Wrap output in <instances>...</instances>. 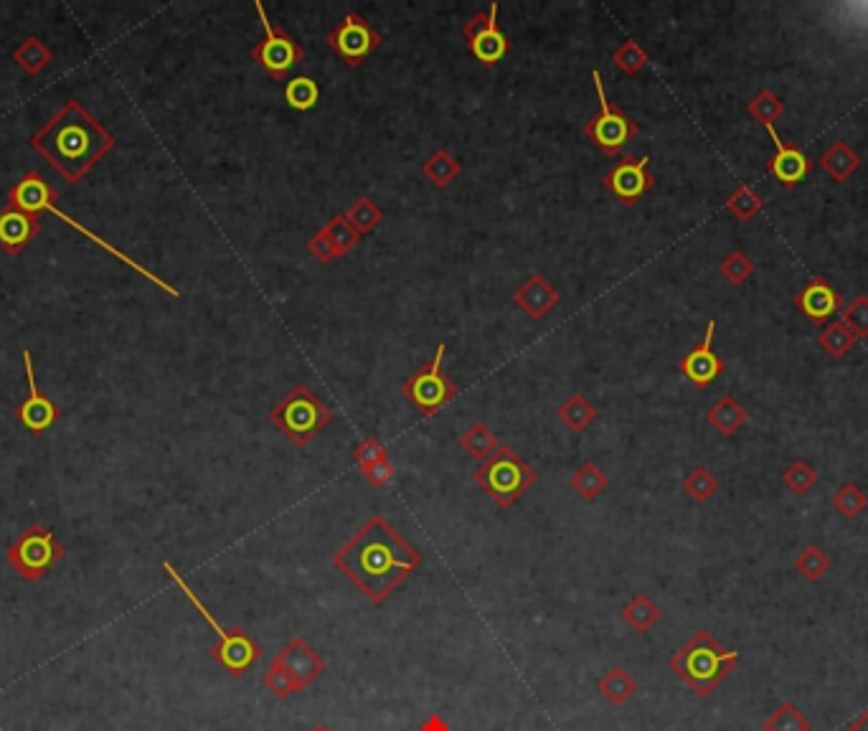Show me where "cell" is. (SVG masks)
Segmentation results:
<instances>
[{
    "label": "cell",
    "mask_w": 868,
    "mask_h": 731,
    "mask_svg": "<svg viewBox=\"0 0 868 731\" xmlns=\"http://www.w3.org/2000/svg\"><path fill=\"white\" fill-rule=\"evenodd\" d=\"M422 561V551L414 549L384 516H371L333 554L338 572L374 605H384L389 594L422 567Z\"/></svg>",
    "instance_id": "1"
},
{
    "label": "cell",
    "mask_w": 868,
    "mask_h": 731,
    "mask_svg": "<svg viewBox=\"0 0 868 731\" xmlns=\"http://www.w3.org/2000/svg\"><path fill=\"white\" fill-rule=\"evenodd\" d=\"M64 559V546L49 528L31 523L8 549V567L28 582H39Z\"/></svg>",
    "instance_id": "9"
},
{
    "label": "cell",
    "mask_w": 868,
    "mask_h": 731,
    "mask_svg": "<svg viewBox=\"0 0 868 731\" xmlns=\"http://www.w3.org/2000/svg\"><path fill=\"white\" fill-rule=\"evenodd\" d=\"M23 366H26L28 396L18 404L16 419L28 429V432H31V435H44L46 429L54 427V422L59 419V407H56L49 396L39 389L36 369H33V361H31V351H23Z\"/></svg>",
    "instance_id": "15"
},
{
    "label": "cell",
    "mask_w": 868,
    "mask_h": 731,
    "mask_svg": "<svg viewBox=\"0 0 868 731\" xmlns=\"http://www.w3.org/2000/svg\"><path fill=\"white\" fill-rule=\"evenodd\" d=\"M660 615H663V612H660V607L650 600L648 594H635L620 610L622 622H627L635 633H648L650 627L658 625Z\"/></svg>",
    "instance_id": "27"
},
{
    "label": "cell",
    "mask_w": 868,
    "mask_h": 731,
    "mask_svg": "<svg viewBox=\"0 0 868 731\" xmlns=\"http://www.w3.org/2000/svg\"><path fill=\"white\" fill-rule=\"evenodd\" d=\"M561 295L551 287L541 272H533L516 292H513V303L523 310L531 320H544L551 310L559 305Z\"/></svg>",
    "instance_id": "21"
},
{
    "label": "cell",
    "mask_w": 868,
    "mask_h": 731,
    "mask_svg": "<svg viewBox=\"0 0 868 731\" xmlns=\"http://www.w3.org/2000/svg\"><path fill=\"white\" fill-rule=\"evenodd\" d=\"M41 234V219L28 211L6 206L0 209V249L8 254H21L33 239Z\"/></svg>",
    "instance_id": "20"
},
{
    "label": "cell",
    "mask_w": 868,
    "mask_h": 731,
    "mask_svg": "<svg viewBox=\"0 0 868 731\" xmlns=\"http://www.w3.org/2000/svg\"><path fill=\"white\" fill-rule=\"evenodd\" d=\"M719 275L724 277L726 282H731V285H744V282L754 275V262L742 249H734L729 257L721 259Z\"/></svg>",
    "instance_id": "43"
},
{
    "label": "cell",
    "mask_w": 868,
    "mask_h": 731,
    "mask_svg": "<svg viewBox=\"0 0 868 731\" xmlns=\"http://www.w3.org/2000/svg\"><path fill=\"white\" fill-rule=\"evenodd\" d=\"M683 490H686L691 501L706 503L711 501L716 490H719V478H716L709 468H693L691 473L683 478Z\"/></svg>",
    "instance_id": "41"
},
{
    "label": "cell",
    "mask_w": 868,
    "mask_h": 731,
    "mask_svg": "<svg viewBox=\"0 0 868 731\" xmlns=\"http://www.w3.org/2000/svg\"><path fill=\"white\" fill-rule=\"evenodd\" d=\"M714 336L716 320H709L704 341L681 358V374L686 376L691 384H696L698 389H706L711 381H716L724 374V358L714 351Z\"/></svg>",
    "instance_id": "17"
},
{
    "label": "cell",
    "mask_w": 868,
    "mask_h": 731,
    "mask_svg": "<svg viewBox=\"0 0 868 731\" xmlns=\"http://www.w3.org/2000/svg\"><path fill=\"white\" fill-rule=\"evenodd\" d=\"M795 308L815 325H825L833 315L843 310V297L825 277H813L803 290L795 295Z\"/></svg>",
    "instance_id": "18"
},
{
    "label": "cell",
    "mask_w": 868,
    "mask_h": 731,
    "mask_svg": "<svg viewBox=\"0 0 868 731\" xmlns=\"http://www.w3.org/2000/svg\"><path fill=\"white\" fill-rule=\"evenodd\" d=\"M8 206H13V209L28 211V214L39 216V219H41V214H44V211H49V214L59 216V219L64 221V224H69V226H72V229L82 231L84 237L92 239L94 244H99V247L105 249V252H110L112 257L120 259L122 264H127L130 270H135V272H138V275H143L145 280H150V282H153V285H158L160 290H165L171 297H178L176 287L168 285V282H165L163 277H158V275H153V272H150V270H145L143 264H138L132 257H127V254L122 252V249H117V247H112V244H107L105 239L97 237V234H94L92 229H87V226L79 224L77 219H72V216H69V214H64V211H61L59 206H56V191H54V188H51V183L46 181L44 176H41V173L28 171L26 176H23L21 181H18L16 186L11 188V193H8Z\"/></svg>",
    "instance_id": "4"
},
{
    "label": "cell",
    "mask_w": 868,
    "mask_h": 731,
    "mask_svg": "<svg viewBox=\"0 0 868 731\" xmlns=\"http://www.w3.org/2000/svg\"><path fill=\"white\" fill-rule=\"evenodd\" d=\"M31 148L64 181L79 183L115 148V138L79 102H66L39 132H33Z\"/></svg>",
    "instance_id": "2"
},
{
    "label": "cell",
    "mask_w": 868,
    "mask_h": 731,
    "mask_svg": "<svg viewBox=\"0 0 868 731\" xmlns=\"http://www.w3.org/2000/svg\"><path fill=\"white\" fill-rule=\"evenodd\" d=\"M830 567H833L830 556L815 544L805 546V549L795 556L797 574H800L803 579H808V582H820V579L830 572Z\"/></svg>",
    "instance_id": "34"
},
{
    "label": "cell",
    "mask_w": 868,
    "mask_h": 731,
    "mask_svg": "<svg viewBox=\"0 0 868 731\" xmlns=\"http://www.w3.org/2000/svg\"><path fill=\"white\" fill-rule=\"evenodd\" d=\"M333 419L328 404L315 396L308 386H295L270 409V422L297 447H305L318 437Z\"/></svg>",
    "instance_id": "7"
},
{
    "label": "cell",
    "mask_w": 868,
    "mask_h": 731,
    "mask_svg": "<svg viewBox=\"0 0 868 731\" xmlns=\"http://www.w3.org/2000/svg\"><path fill=\"white\" fill-rule=\"evenodd\" d=\"M473 480L478 488H483V493L495 506L511 508L513 503L521 501L523 495L533 488L539 475L511 447L500 445L495 455H490L488 460H483L480 468H475Z\"/></svg>",
    "instance_id": "6"
},
{
    "label": "cell",
    "mask_w": 868,
    "mask_h": 731,
    "mask_svg": "<svg viewBox=\"0 0 868 731\" xmlns=\"http://www.w3.org/2000/svg\"><path fill=\"white\" fill-rule=\"evenodd\" d=\"M308 731H333V729H328V726H323V724H315V726H310Z\"/></svg>",
    "instance_id": "51"
},
{
    "label": "cell",
    "mask_w": 868,
    "mask_h": 731,
    "mask_svg": "<svg viewBox=\"0 0 868 731\" xmlns=\"http://www.w3.org/2000/svg\"><path fill=\"white\" fill-rule=\"evenodd\" d=\"M747 419H749L747 409H744L731 394L719 396V399L714 402V407H709V412H706V422H709L721 437L737 435L739 429L747 424Z\"/></svg>",
    "instance_id": "22"
},
{
    "label": "cell",
    "mask_w": 868,
    "mask_h": 731,
    "mask_svg": "<svg viewBox=\"0 0 868 731\" xmlns=\"http://www.w3.org/2000/svg\"><path fill=\"white\" fill-rule=\"evenodd\" d=\"M445 351L447 346L440 343L432 361L424 363L419 371H414L402 386V394L407 396V402L412 404L422 417H437L457 396L455 381L445 374V366H442Z\"/></svg>",
    "instance_id": "10"
},
{
    "label": "cell",
    "mask_w": 868,
    "mask_h": 731,
    "mask_svg": "<svg viewBox=\"0 0 868 731\" xmlns=\"http://www.w3.org/2000/svg\"><path fill=\"white\" fill-rule=\"evenodd\" d=\"M762 206H764V198L759 196L757 188L747 186V183H742V186L734 188V193L726 198V211H729V214L739 221L754 219V216L762 211Z\"/></svg>",
    "instance_id": "36"
},
{
    "label": "cell",
    "mask_w": 868,
    "mask_h": 731,
    "mask_svg": "<svg viewBox=\"0 0 868 731\" xmlns=\"http://www.w3.org/2000/svg\"><path fill=\"white\" fill-rule=\"evenodd\" d=\"M277 663L282 666V671L287 673V678L292 681L295 691H303L310 683L318 681L325 671V660L308 640L292 638L287 640L285 648L277 653Z\"/></svg>",
    "instance_id": "16"
},
{
    "label": "cell",
    "mask_w": 868,
    "mask_h": 731,
    "mask_svg": "<svg viewBox=\"0 0 868 731\" xmlns=\"http://www.w3.org/2000/svg\"><path fill=\"white\" fill-rule=\"evenodd\" d=\"M861 163V155L846 140H838V143L830 145L823 153V158H820V168L836 183H846L853 173L861 171Z\"/></svg>",
    "instance_id": "23"
},
{
    "label": "cell",
    "mask_w": 868,
    "mask_h": 731,
    "mask_svg": "<svg viewBox=\"0 0 868 731\" xmlns=\"http://www.w3.org/2000/svg\"><path fill=\"white\" fill-rule=\"evenodd\" d=\"M739 663V650H729L709 633V630H698L683 643L681 648L673 653L671 671L691 688L696 696L706 699Z\"/></svg>",
    "instance_id": "3"
},
{
    "label": "cell",
    "mask_w": 868,
    "mask_h": 731,
    "mask_svg": "<svg viewBox=\"0 0 868 731\" xmlns=\"http://www.w3.org/2000/svg\"><path fill=\"white\" fill-rule=\"evenodd\" d=\"M419 731H450V724H447L442 714H432L422 721Z\"/></svg>",
    "instance_id": "49"
},
{
    "label": "cell",
    "mask_w": 868,
    "mask_h": 731,
    "mask_svg": "<svg viewBox=\"0 0 868 731\" xmlns=\"http://www.w3.org/2000/svg\"><path fill=\"white\" fill-rule=\"evenodd\" d=\"M254 11H257L259 21H262L264 36L252 46V59L262 66L264 72L272 79H285L292 66H297L305 59V49L292 39L290 33L282 26H272L267 18L262 0H254Z\"/></svg>",
    "instance_id": "11"
},
{
    "label": "cell",
    "mask_w": 868,
    "mask_h": 731,
    "mask_svg": "<svg viewBox=\"0 0 868 731\" xmlns=\"http://www.w3.org/2000/svg\"><path fill=\"white\" fill-rule=\"evenodd\" d=\"M163 569H165V574H168V577H171L173 582L178 584V589L186 594V600L191 602L193 607H196L198 615L204 617L206 625L214 630L216 638H219L216 640L214 648H211V658H214L216 663H219V666L224 668L226 673H229V676L242 678L244 673H247L259 658H262V648H259V645L254 643V640L249 638L247 633H244L242 627H224L221 625V622L216 620L214 615H211L209 607L198 600V594L193 592L191 587H188V582L181 577V574H178V569L173 567L171 561H165Z\"/></svg>",
    "instance_id": "5"
},
{
    "label": "cell",
    "mask_w": 868,
    "mask_h": 731,
    "mask_svg": "<svg viewBox=\"0 0 868 731\" xmlns=\"http://www.w3.org/2000/svg\"><path fill=\"white\" fill-rule=\"evenodd\" d=\"M846 731H868V709L863 711V714H858L856 719H853L851 724H848Z\"/></svg>",
    "instance_id": "50"
},
{
    "label": "cell",
    "mask_w": 868,
    "mask_h": 731,
    "mask_svg": "<svg viewBox=\"0 0 868 731\" xmlns=\"http://www.w3.org/2000/svg\"><path fill=\"white\" fill-rule=\"evenodd\" d=\"M602 183L625 209H630L655 186V176L650 173V155H643V158L627 155L620 163L612 165Z\"/></svg>",
    "instance_id": "14"
},
{
    "label": "cell",
    "mask_w": 868,
    "mask_h": 731,
    "mask_svg": "<svg viewBox=\"0 0 868 731\" xmlns=\"http://www.w3.org/2000/svg\"><path fill=\"white\" fill-rule=\"evenodd\" d=\"M498 11L500 6L493 3L488 11L475 13L470 21L462 26V39H465L467 49L483 66H498L511 51V41L498 26Z\"/></svg>",
    "instance_id": "13"
},
{
    "label": "cell",
    "mask_w": 868,
    "mask_h": 731,
    "mask_svg": "<svg viewBox=\"0 0 868 731\" xmlns=\"http://www.w3.org/2000/svg\"><path fill=\"white\" fill-rule=\"evenodd\" d=\"M386 457H389V452L381 445L379 437H366V440L353 447V462L358 468H369V465L386 460Z\"/></svg>",
    "instance_id": "46"
},
{
    "label": "cell",
    "mask_w": 868,
    "mask_h": 731,
    "mask_svg": "<svg viewBox=\"0 0 868 731\" xmlns=\"http://www.w3.org/2000/svg\"><path fill=\"white\" fill-rule=\"evenodd\" d=\"M320 87L310 77H295L285 87V102L297 112H308L318 105Z\"/></svg>",
    "instance_id": "40"
},
{
    "label": "cell",
    "mask_w": 868,
    "mask_h": 731,
    "mask_svg": "<svg viewBox=\"0 0 868 731\" xmlns=\"http://www.w3.org/2000/svg\"><path fill=\"white\" fill-rule=\"evenodd\" d=\"M569 483H572V488L582 495L584 501H597L599 495L607 490V485H610V478H607V473L599 468V465L584 462L582 468H577V473L572 475Z\"/></svg>",
    "instance_id": "31"
},
{
    "label": "cell",
    "mask_w": 868,
    "mask_h": 731,
    "mask_svg": "<svg viewBox=\"0 0 868 731\" xmlns=\"http://www.w3.org/2000/svg\"><path fill=\"white\" fill-rule=\"evenodd\" d=\"M747 112L764 127H775V122L785 115V102L772 89H759L747 105Z\"/></svg>",
    "instance_id": "35"
},
{
    "label": "cell",
    "mask_w": 868,
    "mask_h": 731,
    "mask_svg": "<svg viewBox=\"0 0 868 731\" xmlns=\"http://www.w3.org/2000/svg\"><path fill=\"white\" fill-rule=\"evenodd\" d=\"M612 61L617 64V69H620L622 74H627V77H635V74H640L648 66L650 56L648 51L643 49V46L638 44V41L627 39L625 44L617 46L615 54H612Z\"/></svg>",
    "instance_id": "42"
},
{
    "label": "cell",
    "mask_w": 868,
    "mask_h": 731,
    "mask_svg": "<svg viewBox=\"0 0 868 731\" xmlns=\"http://www.w3.org/2000/svg\"><path fill=\"white\" fill-rule=\"evenodd\" d=\"M599 693L610 701L612 706H625L627 701L638 693V681L625 671V668H610L605 676L597 681Z\"/></svg>",
    "instance_id": "26"
},
{
    "label": "cell",
    "mask_w": 868,
    "mask_h": 731,
    "mask_svg": "<svg viewBox=\"0 0 868 731\" xmlns=\"http://www.w3.org/2000/svg\"><path fill=\"white\" fill-rule=\"evenodd\" d=\"M856 341H858V338L853 336L851 330H848L846 325L841 323V320H838V323L825 325V328L820 330V336H818V346L823 348V351L828 353L830 358L848 356V353H851V348L856 346Z\"/></svg>",
    "instance_id": "37"
},
{
    "label": "cell",
    "mask_w": 868,
    "mask_h": 731,
    "mask_svg": "<svg viewBox=\"0 0 868 731\" xmlns=\"http://www.w3.org/2000/svg\"><path fill=\"white\" fill-rule=\"evenodd\" d=\"M764 731H810V719L792 701H782L762 724Z\"/></svg>",
    "instance_id": "32"
},
{
    "label": "cell",
    "mask_w": 868,
    "mask_h": 731,
    "mask_svg": "<svg viewBox=\"0 0 868 731\" xmlns=\"http://www.w3.org/2000/svg\"><path fill=\"white\" fill-rule=\"evenodd\" d=\"M767 132H770L772 143H775V155H772V160L767 163V171H770L782 186H797V183L810 173V158L803 153V148L785 143L775 127H767Z\"/></svg>",
    "instance_id": "19"
},
{
    "label": "cell",
    "mask_w": 868,
    "mask_h": 731,
    "mask_svg": "<svg viewBox=\"0 0 868 731\" xmlns=\"http://www.w3.org/2000/svg\"><path fill=\"white\" fill-rule=\"evenodd\" d=\"M462 173V163L447 148L434 150L422 163V176L437 188H447Z\"/></svg>",
    "instance_id": "25"
},
{
    "label": "cell",
    "mask_w": 868,
    "mask_h": 731,
    "mask_svg": "<svg viewBox=\"0 0 868 731\" xmlns=\"http://www.w3.org/2000/svg\"><path fill=\"white\" fill-rule=\"evenodd\" d=\"M841 323L856 338H868V295H858L853 297L851 303L843 305Z\"/></svg>",
    "instance_id": "44"
},
{
    "label": "cell",
    "mask_w": 868,
    "mask_h": 731,
    "mask_svg": "<svg viewBox=\"0 0 868 731\" xmlns=\"http://www.w3.org/2000/svg\"><path fill=\"white\" fill-rule=\"evenodd\" d=\"M308 252L313 254V257L318 259V262H323V264L336 262V254H333V247H330L328 239H325L323 234H320V231H315L313 237H310V242H308Z\"/></svg>",
    "instance_id": "48"
},
{
    "label": "cell",
    "mask_w": 868,
    "mask_h": 731,
    "mask_svg": "<svg viewBox=\"0 0 868 731\" xmlns=\"http://www.w3.org/2000/svg\"><path fill=\"white\" fill-rule=\"evenodd\" d=\"M262 686L267 688V691H270L272 696H275V699H280V701L290 699L292 693H297L295 686H292V681H290V678H287V673L282 671V666H280V663H277V660H272V666L267 668V671H264Z\"/></svg>",
    "instance_id": "45"
},
{
    "label": "cell",
    "mask_w": 868,
    "mask_h": 731,
    "mask_svg": "<svg viewBox=\"0 0 868 731\" xmlns=\"http://www.w3.org/2000/svg\"><path fill=\"white\" fill-rule=\"evenodd\" d=\"M592 82L599 97V112L592 117V120L584 122V135H587L589 143L597 145L607 158H615V155H620L632 140L638 138L640 127L638 122L632 120V117L622 110V107H617L615 102L607 99L605 82H602L599 69H594L592 72Z\"/></svg>",
    "instance_id": "8"
},
{
    "label": "cell",
    "mask_w": 868,
    "mask_h": 731,
    "mask_svg": "<svg viewBox=\"0 0 868 731\" xmlns=\"http://www.w3.org/2000/svg\"><path fill=\"white\" fill-rule=\"evenodd\" d=\"M782 483H785V488L790 490L792 495L803 498V495H808L810 490L815 488V483H818V470L805 460H792L790 465L782 470Z\"/></svg>",
    "instance_id": "38"
},
{
    "label": "cell",
    "mask_w": 868,
    "mask_h": 731,
    "mask_svg": "<svg viewBox=\"0 0 868 731\" xmlns=\"http://www.w3.org/2000/svg\"><path fill=\"white\" fill-rule=\"evenodd\" d=\"M457 442H460L462 450H465L470 457H475V460H488V457L495 455V450L500 447L498 437H495L493 432H490L488 424L483 422L470 424Z\"/></svg>",
    "instance_id": "29"
},
{
    "label": "cell",
    "mask_w": 868,
    "mask_h": 731,
    "mask_svg": "<svg viewBox=\"0 0 868 731\" xmlns=\"http://www.w3.org/2000/svg\"><path fill=\"white\" fill-rule=\"evenodd\" d=\"M51 59H54L51 49L44 44V41L36 39V36H28V39L23 41V44L18 46L16 51H13V61L21 66L23 72L31 74V77H36V74L44 72L46 66L51 64Z\"/></svg>",
    "instance_id": "30"
},
{
    "label": "cell",
    "mask_w": 868,
    "mask_h": 731,
    "mask_svg": "<svg viewBox=\"0 0 868 731\" xmlns=\"http://www.w3.org/2000/svg\"><path fill=\"white\" fill-rule=\"evenodd\" d=\"M556 417H559V422L564 424L566 429H572V432L579 435V432H584V429L597 419V407L589 402L582 391H574V394L566 396L564 402L556 407Z\"/></svg>",
    "instance_id": "24"
},
{
    "label": "cell",
    "mask_w": 868,
    "mask_h": 731,
    "mask_svg": "<svg viewBox=\"0 0 868 731\" xmlns=\"http://www.w3.org/2000/svg\"><path fill=\"white\" fill-rule=\"evenodd\" d=\"M325 41H328L330 49L336 51L351 69H358L363 61L369 59V56L384 44L381 33L376 31L361 13H346L343 21L328 33Z\"/></svg>",
    "instance_id": "12"
},
{
    "label": "cell",
    "mask_w": 868,
    "mask_h": 731,
    "mask_svg": "<svg viewBox=\"0 0 868 731\" xmlns=\"http://www.w3.org/2000/svg\"><path fill=\"white\" fill-rule=\"evenodd\" d=\"M320 234H323L325 239H328V244L333 247V254H336V259H343L348 252H351L353 247H356L358 242H361V234H358L356 229H353L351 224H348V219L343 214L333 216V219L328 221V224L320 226Z\"/></svg>",
    "instance_id": "28"
},
{
    "label": "cell",
    "mask_w": 868,
    "mask_h": 731,
    "mask_svg": "<svg viewBox=\"0 0 868 731\" xmlns=\"http://www.w3.org/2000/svg\"><path fill=\"white\" fill-rule=\"evenodd\" d=\"M833 508H836L838 516H843L846 521H856L868 508V495L863 493L856 483H843L841 488L833 493Z\"/></svg>",
    "instance_id": "39"
},
{
    "label": "cell",
    "mask_w": 868,
    "mask_h": 731,
    "mask_svg": "<svg viewBox=\"0 0 868 731\" xmlns=\"http://www.w3.org/2000/svg\"><path fill=\"white\" fill-rule=\"evenodd\" d=\"M343 216H346L348 224H351L361 237L363 234H369V231H374L376 226L384 221V211H381L379 204H374V198L369 196H358L351 204V209H348Z\"/></svg>",
    "instance_id": "33"
},
{
    "label": "cell",
    "mask_w": 868,
    "mask_h": 731,
    "mask_svg": "<svg viewBox=\"0 0 868 731\" xmlns=\"http://www.w3.org/2000/svg\"><path fill=\"white\" fill-rule=\"evenodd\" d=\"M394 465H391V460L386 457V460L374 462V465H369V468H361L363 480L371 485V488H384V485H389V480L394 478Z\"/></svg>",
    "instance_id": "47"
}]
</instances>
